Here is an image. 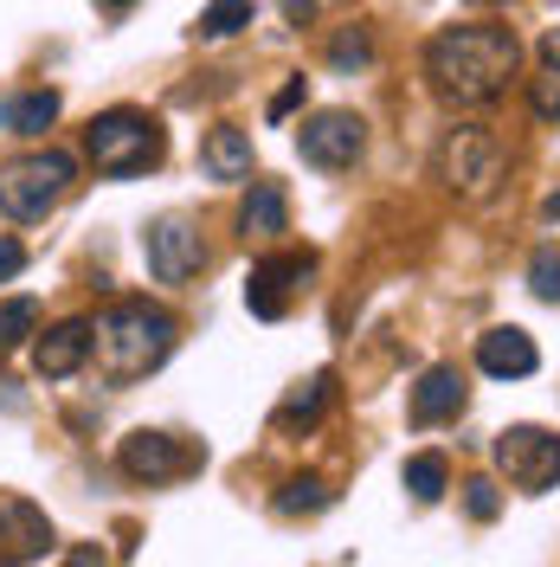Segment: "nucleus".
<instances>
[{"instance_id":"f257e3e1","label":"nucleus","mask_w":560,"mask_h":567,"mask_svg":"<svg viewBox=\"0 0 560 567\" xmlns=\"http://www.w3.org/2000/svg\"><path fill=\"white\" fill-rule=\"evenodd\" d=\"M516 59H522V45L509 27H445L425 45V78L445 104L477 110L516 78Z\"/></svg>"},{"instance_id":"f03ea898","label":"nucleus","mask_w":560,"mask_h":567,"mask_svg":"<svg viewBox=\"0 0 560 567\" xmlns=\"http://www.w3.org/2000/svg\"><path fill=\"white\" fill-rule=\"evenodd\" d=\"M175 342H180V322L148 297H123L91 322V349H97V368H104L110 388H129L142 374H155L175 354Z\"/></svg>"},{"instance_id":"7ed1b4c3","label":"nucleus","mask_w":560,"mask_h":567,"mask_svg":"<svg viewBox=\"0 0 560 567\" xmlns=\"http://www.w3.org/2000/svg\"><path fill=\"white\" fill-rule=\"evenodd\" d=\"M84 155H91L97 175H110V181L148 175V168L162 162V123L142 116V110H104V116H91V130H84Z\"/></svg>"},{"instance_id":"20e7f679","label":"nucleus","mask_w":560,"mask_h":567,"mask_svg":"<svg viewBox=\"0 0 560 567\" xmlns=\"http://www.w3.org/2000/svg\"><path fill=\"white\" fill-rule=\"evenodd\" d=\"M71 175H77V162H71L65 148H39L27 162H7L0 168V213L20 219V226L27 219H45L71 194Z\"/></svg>"},{"instance_id":"39448f33","label":"nucleus","mask_w":560,"mask_h":567,"mask_svg":"<svg viewBox=\"0 0 560 567\" xmlns=\"http://www.w3.org/2000/svg\"><path fill=\"white\" fill-rule=\"evenodd\" d=\"M496 464L509 471V484L528 496L554 491L560 484V432H541V425H509L496 432Z\"/></svg>"},{"instance_id":"423d86ee","label":"nucleus","mask_w":560,"mask_h":567,"mask_svg":"<svg viewBox=\"0 0 560 567\" xmlns=\"http://www.w3.org/2000/svg\"><path fill=\"white\" fill-rule=\"evenodd\" d=\"M116 464H123V477H136V484H175L187 471H200L207 452L200 445H180L175 432H129L123 445H116Z\"/></svg>"},{"instance_id":"0eeeda50","label":"nucleus","mask_w":560,"mask_h":567,"mask_svg":"<svg viewBox=\"0 0 560 567\" xmlns=\"http://www.w3.org/2000/svg\"><path fill=\"white\" fill-rule=\"evenodd\" d=\"M142 258H148V271L162 284H187L207 265V239H200V226H194L187 213H162V219L142 233Z\"/></svg>"},{"instance_id":"6e6552de","label":"nucleus","mask_w":560,"mask_h":567,"mask_svg":"<svg viewBox=\"0 0 560 567\" xmlns=\"http://www.w3.org/2000/svg\"><path fill=\"white\" fill-rule=\"evenodd\" d=\"M438 175L452 181L457 194L484 200V194H496V181H502V142L490 130H457L445 142V155H438Z\"/></svg>"},{"instance_id":"1a4fd4ad","label":"nucleus","mask_w":560,"mask_h":567,"mask_svg":"<svg viewBox=\"0 0 560 567\" xmlns=\"http://www.w3.org/2000/svg\"><path fill=\"white\" fill-rule=\"evenodd\" d=\"M361 142H367V123L354 110H315L310 123L297 130V155L310 168H349L361 155Z\"/></svg>"},{"instance_id":"9d476101","label":"nucleus","mask_w":560,"mask_h":567,"mask_svg":"<svg viewBox=\"0 0 560 567\" xmlns=\"http://www.w3.org/2000/svg\"><path fill=\"white\" fill-rule=\"evenodd\" d=\"M315 271V251H278V258H265V265H251V284H246V303L251 317L278 322L290 310V290Z\"/></svg>"},{"instance_id":"9b49d317","label":"nucleus","mask_w":560,"mask_h":567,"mask_svg":"<svg viewBox=\"0 0 560 567\" xmlns=\"http://www.w3.org/2000/svg\"><path fill=\"white\" fill-rule=\"evenodd\" d=\"M477 368L484 374H496V381H522V374H535L541 368V349H535V336L528 329H490V336H477Z\"/></svg>"},{"instance_id":"f8f14e48","label":"nucleus","mask_w":560,"mask_h":567,"mask_svg":"<svg viewBox=\"0 0 560 567\" xmlns=\"http://www.w3.org/2000/svg\"><path fill=\"white\" fill-rule=\"evenodd\" d=\"M84 361H91V322H77V317L59 322V329H45L39 349H33V368L45 381H71Z\"/></svg>"},{"instance_id":"ddd939ff","label":"nucleus","mask_w":560,"mask_h":567,"mask_svg":"<svg viewBox=\"0 0 560 567\" xmlns=\"http://www.w3.org/2000/svg\"><path fill=\"white\" fill-rule=\"evenodd\" d=\"M0 523H7V561H39V555H52V523L39 516L27 496H0Z\"/></svg>"},{"instance_id":"4468645a","label":"nucleus","mask_w":560,"mask_h":567,"mask_svg":"<svg viewBox=\"0 0 560 567\" xmlns=\"http://www.w3.org/2000/svg\"><path fill=\"white\" fill-rule=\"evenodd\" d=\"M464 413V374L457 368H425V381L413 388V425H445Z\"/></svg>"},{"instance_id":"2eb2a0df","label":"nucleus","mask_w":560,"mask_h":567,"mask_svg":"<svg viewBox=\"0 0 560 567\" xmlns=\"http://www.w3.org/2000/svg\"><path fill=\"white\" fill-rule=\"evenodd\" d=\"M200 168H207V181H251V136L232 130V123L207 130V142H200Z\"/></svg>"},{"instance_id":"dca6fc26","label":"nucleus","mask_w":560,"mask_h":567,"mask_svg":"<svg viewBox=\"0 0 560 567\" xmlns=\"http://www.w3.org/2000/svg\"><path fill=\"white\" fill-rule=\"evenodd\" d=\"M239 233L246 239H283L290 233V200H283L278 181H251L246 207H239Z\"/></svg>"},{"instance_id":"f3484780","label":"nucleus","mask_w":560,"mask_h":567,"mask_svg":"<svg viewBox=\"0 0 560 567\" xmlns=\"http://www.w3.org/2000/svg\"><path fill=\"white\" fill-rule=\"evenodd\" d=\"M59 123V91H20L0 104V130L7 136H45Z\"/></svg>"},{"instance_id":"a211bd4d","label":"nucleus","mask_w":560,"mask_h":567,"mask_svg":"<svg viewBox=\"0 0 560 567\" xmlns=\"http://www.w3.org/2000/svg\"><path fill=\"white\" fill-rule=\"evenodd\" d=\"M329 400H335V374H315L310 388L290 393V400L278 406V432H297V425L310 432V425L322 420V413H329Z\"/></svg>"},{"instance_id":"6ab92c4d","label":"nucleus","mask_w":560,"mask_h":567,"mask_svg":"<svg viewBox=\"0 0 560 567\" xmlns=\"http://www.w3.org/2000/svg\"><path fill=\"white\" fill-rule=\"evenodd\" d=\"M329 503H335V491H329L322 477H290V484L271 496V509H278V516H322Z\"/></svg>"},{"instance_id":"aec40b11","label":"nucleus","mask_w":560,"mask_h":567,"mask_svg":"<svg viewBox=\"0 0 560 567\" xmlns=\"http://www.w3.org/2000/svg\"><path fill=\"white\" fill-rule=\"evenodd\" d=\"M406 491H413V503H438L445 496V484H452V464L438 458V452H419V458H406Z\"/></svg>"},{"instance_id":"412c9836","label":"nucleus","mask_w":560,"mask_h":567,"mask_svg":"<svg viewBox=\"0 0 560 567\" xmlns=\"http://www.w3.org/2000/svg\"><path fill=\"white\" fill-rule=\"evenodd\" d=\"M246 27H251V0H212L194 33L200 39H232V33H246Z\"/></svg>"},{"instance_id":"4be33fe9","label":"nucleus","mask_w":560,"mask_h":567,"mask_svg":"<svg viewBox=\"0 0 560 567\" xmlns=\"http://www.w3.org/2000/svg\"><path fill=\"white\" fill-rule=\"evenodd\" d=\"M33 329H39V303L33 297H7V303H0V349H20Z\"/></svg>"},{"instance_id":"5701e85b","label":"nucleus","mask_w":560,"mask_h":567,"mask_svg":"<svg viewBox=\"0 0 560 567\" xmlns=\"http://www.w3.org/2000/svg\"><path fill=\"white\" fill-rule=\"evenodd\" d=\"M528 290H535L541 303H560V251L554 246L535 251V265H528Z\"/></svg>"},{"instance_id":"b1692460","label":"nucleus","mask_w":560,"mask_h":567,"mask_svg":"<svg viewBox=\"0 0 560 567\" xmlns=\"http://www.w3.org/2000/svg\"><path fill=\"white\" fill-rule=\"evenodd\" d=\"M464 509H470L477 523H496V516H502V496H496L490 477H470V484H464Z\"/></svg>"},{"instance_id":"393cba45","label":"nucleus","mask_w":560,"mask_h":567,"mask_svg":"<svg viewBox=\"0 0 560 567\" xmlns=\"http://www.w3.org/2000/svg\"><path fill=\"white\" fill-rule=\"evenodd\" d=\"M367 59H374V45H367V33H342L335 45H329V65H335V71H361Z\"/></svg>"},{"instance_id":"a878e982","label":"nucleus","mask_w":560,"mask_h":567,"mask_svg":"<svg viewBox=\"0 0 560 567\" xmlns=\"http://www.w3.org/2000/svg\"><path fill=\"white\" fill-rule=\"evenodd\" d=\"M535 116L560 123V78H535Z\"/></svg>"},{"instance_id":"bb28decb","label":"nucleus","mask_w":560,"mask_h":567,"mask_svg":"<svg viewBox=\"0 0 560 567\" xmlns=\"http://www.w3.org/2000/svg\"><path fill=\"white\" fill-rule=\"evenodd\" d=\"M20 271H27V246L0 233V284H13V278H20Z\"/></svg>"},{"instance_id":"cd10ccee","label":"nucleus","mask_w":560,"mask_h":567,"mask_svg":"<svg viewBox=\"0 0 560 567\" xmlns=\"http://www.w3.org/2000/svg\"><path fill=\"white\" fill-rule=\"evenodd\" d=\"M297 104H303V78H290V84H283L278 97H271V123H283V116H290Z\"/></svg>"},{"instance_id":"c85d7f7f","label":"nucleus","mask_w":560,"mask_h":567,"mask_svg":"<svg viewBox=\"0 0 560 567\" xmlns=\"http://www.w3.org/2000/svg\"><path fill=\"white\" fill-rule=\"evenodd\" d=\"M283 7V20H290V27H310L315 20V0H278Z\"/></svg>"},{"instance_id":"c756f323","label":"nucleus","mask_w":560,"mask_h":567,"mask_svg":"<svg viewBox=\"0 0 560 567\" xmlns=\"http://www.w3.org/2000/svg\"><path fill=\"white\" fill-rule=\"evenodd\" d=\"M541 59H548V65L560 71V27H554V33H548V39H541Z\"/></svg>"},{"instance_id":"7c9ffc66","label":"nucleus","mask_w":560,"mask_h":567,"mask_svg":"<svg viewBox=\"0 0 560 567\" xmlns=\"http://www.w3.org/2000/svg\"><path fill=\"white\" fill-rule=\"evenodd\" d=\"M541 213H548V219H560V194H548V207H541Z\"/></svg>"},{"instance_id":"2f4dec72","label":"nucleus","mask_w":560,"mask_h":567,"mask_svg":"<svg viewBox=\"0 0 560 567\" xmlns=\"http://www.w3.org/2000/svg\"><path fill=\"white\" fill-rule=\"evenodd\" d=\"M97 7H110V13H123V7H136V0H97Z\"/></svg>"}]
</instances>
